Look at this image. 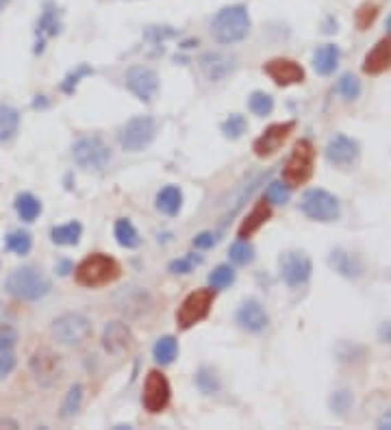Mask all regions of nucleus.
<instances>
[{
    "mask_svg": "<svg viewBox=\"0 0 391 430\" xmlns=\"http://www.w3.org/2000/svg\"><path fill=\"white\" fill-rule=\"evenodd\" d=\"M316 170V146L311 140H300L293 146L289 159L283 168V183L289 189L307 185Z\"/></svg>",
    "mask_w": 391,
    "mask_h": 430,
    "instance_id": "4",
    "label": "nucleus"
},
{
    "mask_svg": "<svg viewBox=\"0 0 391 430\" xmlns=\"http://www.w3.org/2000/svg\"><path fill=\"white\" fill-rule=\"evenodd\" d=\"M5 248L13 254H29L31 248H33V237L29 230H11L7 237H5Z\"/></svg>",
    "mask_w": 391,
    "mask_h": 430,
    "instance_id": "32",
    "label": "nucleus"
},
{
    "mask_svg": "<svg viewBox=\"0 0 391 430\" xmlns=\"http://www.w3.org/2000/svg\"><path fill=\"white\" fill-rule=\"evenodd\" d=\"M387 33H389V35H391V15H389V17H387Z\"/></svg>",
    "mask_w": 391,
    "mask_h": 430,
    "instance_id": "51",
    "label": "nucleus"
},
{
    "mask_svg": "<svg viewBox=\"0 0 391 430\" xmlns=\"http://www.w3.org/2000/svg\"><path fill=\"white\" fill-rule=\"evenodd\" d=\"M391 70V35L389 37H383L381 42H376V46L371 48L365 59H363V72L365 74H383Z\"/></svg>",
    "mask_w": 391,
    "mask_h": 430,
    "instance_id": "21",
    "label": "nucleus"
},
{
    "mask_svg": "<svg viewBox=\"0 0 391 430\" xmlns=\"http://www.w3.org/2000/svg\"><path fill=\"white\" fill-rule=\"evenodd\" d=\"M113 235H115V242L120 244L122 248H126V250H135L137 246L142 244L140 232H137V228L133 226V222L126 220V218H120V220L115 222Z\"/></svg>",
    "mask_w": 391,
    "mask_h": 430,
    "instance_id": "28",
    "label": "nucleus"
},
{
    "mask_svg": "<svg viewBox=\"0 0 391 430\" xmlns=\"http://www.w3.org/2000/svg\"><path fill=\"white\" fill-rule=\"evenodd\" d=\"M235 279H237V274H235V269L230 265H218L211 274H209V287H213L215 291L220 289H226L235 283Z\"/></svg>",
    "mask_w": 391,
    "mask_h": 430,
    "instance_id": "38",
    "label": "nucleus"
},
{
    "mask_svg": "<svg viewBox=\"0 0 391 430\" xmlns=\"http://www.w3.org/2000/svg\"><path fill=\"white\" fill-rule=\"evenodd\" d=\"M326 161L330 165H335V168H352L357 161H359V156H361V146L357 140H352V137L344 135V133H335L328 140L326 144Z\"/></svg>",
    "mask_w": 391,
    "mask_h": 430,
    "instance_id": "13",
    "label": "nucleus"
},
{
    "mask_svg": "<svg viewBox=\"0 0 391 430\" xmlns=\"http://www.w3.org/2000/svg\"><path fill=\"white\" fill-rule=\"evenodd\" d=\"M235 320H237V324L248 332H263L270 324L267 311L263 309V304L257 298H246L239 304Z\"/></svg>",
    "mask_w": 391,
    "mask_h": 430,
    "instance_id": "18",
    "label": "nucleus"
},
{
    "mask_svg": "<svg viewBox=\"0 0 391 430\" xmlns=\"http://www.w3.org/2000/svg\"><path fill=\"white\" fill-rule=\"evenodd\" d=\"M220 128H222L224 137H228V140H239V137H244V133L248 131V120L242 113H230L226 120L222 122Z\"/></svg>",
    "mask_w": 391,
    "mask_h": 430,
    "instance_id": "37",
    "label": "nucleus"
},
{
    "mask_svg": "<svg viewBox=\"0 0 391 430\" xmlns=\"http://www.w3.org/2000/svg\"><path fill=\"white\" fill-rule=\"evenodd\" d=\"M81 235H83L81 222H68L61 226H54L50 230V239L57 246H76L78 242H81Z\"/></svg>",
    "mask_w": 391,
    "mask_h": 430,
    "instance_id": "27",
    "label": "nucleus"
},
{
    "mask_svg": "<svg viewBox=\"0 0 391 430\" xmlns=\"http://www.w3.org/2000/svg\"><path fill=\"white\" fill-rule=\"evenodd\" d=\"M120 272L122 267L113 257H109L105 252H94L76 265L74 279L81 287L98 289V287L115 283L120 279Z\"/></svg>",
    "mask_w": 391,
    "mask_h": 430,
    "instance_id": "3",
    "label": "nucleus"
},
{
    "mask_svg": "<svg viewBox=\"0 0 391 430\" xmlns=\"http://www.w3.org/2000/svg\"><path fill=\"white\" fill-rule=\"evenodd\" d=\"M124 81L128 91L142 103H152L154 96L159 94V74L148 66H133L126 72Z\"/></svg>",
    "mask_w": 391,
    "mask_h": 430,
    "instance_id": "12",
    "label": "nucleus"
},
{
    "mask_svg": "<svg viewBox=\"0 0 391 430\" xmlns=\"http://www.w3.org/2000/svg\"><path fill=\"white\" fill-rule=\"evenodd\" d=\"M272 218V207H270V202H265V198L263 200H259L257 205L252 207V211L246 215L244 218V222L239 224V239H250L254 232H257L267 220Z\"/></svg>",
    "mask_w": 391,
    "mask_h": 430,
    "instance_id": "23",
    "label": "nucleus"
},
{
    "mask_svg": "<svg viewBox=\"0 0 391 430\" xmlns=\"http://www.w3.org/2000/svg\"><path fill=\"white\" fill-rule=\"evenodd\" d=\"M170 398H172V387H170V380L165 378V374L159 369H150L146 374L144 394H142L144 408L148 410V413L156 415L168 408Z\"/></svg>",
    "mask_w": 391,
    "mask_h": 430,
    "instance_id": "11",
    "label": "nucleus"
},
{
    "mask_svg": "<svg viewBox=\"0 0 391 430\" xmlns=\"http://www.w3.org/2000/svg\"><path fill=\"white\" fill-rule=\"evenodd\" d=\"M202 257L200 254H185V257H181V259H174L170 265H168V269L172 272V274H181V276H185V274H191L196 267L198 265H202Z\"/></svg>",
    "mask_w": 391,
    "mask_h": 430,
    "instance_id": "39",
    "label": "nucleus"
},
{
    "mask_svg": "<svg viewBox=\"0 0 391 430\" xmlns=\"http://www.w3.org/2000/svg\"><path fill=\"white\" fill-rule=\"evenodd\" d=\"M335 91L344 98V101H357L361 96V81L352 72H346L339 76Z\"/></svg>",
    "mask_w": 391,
    "mask_h": 430,
    "instance_id": "34",
    "label": "nucleus"
},
{
    "mask_svg": "<svg viewBox=\"0 0 391 430\" xmlns=\"http://www.w3.org/2000/svg\"><path fill=\"white\" fill-rule=\"evenodd\" d=\"M0 426H13V428H17V424H15V422H9V420H3V422H0Z\"/></svg>",
    "mask_w": 391,
    "mask_h": 430,
    "instance_id": "50",
    "label": "nucleus"
},
{
    "mask_svg": "<svg viewBox=\"0 0 391 430\" xmlns=\"http://www.w3.org/2000/svg\"><path fill=\"white\" fill-rule=\"evenodd\" d=\"M133 343L131 328L124 322H109L103 330V346L109 355H122Z\"/></svg>",
    "mask_w": 391,
    "mask_h": 430,
    "instance_id": "20",
    "label": "nucleus"
},
{
    "mask_svg": "<svg viewBox=\"0 0 391 430\" xmlns=\"http://www.w3.org/2000/svg\"><path fill=\"white\" fill-rule=\"evenodd\" d=\"M183 207V191L176 185H168L163 187L159 193H156V209H159L163 215H176Z\"/></svg>",
    "mask_w": 391,
    "mask_h": 430,
    "instance_id": "26",
    "label": "nucleus"
},
{
    "mask_svg": "<svg viewBox=\"0 0 391 430\" xmlns=\"http://www.w3.org/2000/svg\"><path fill=\"white\" fill-rule=\"evenodd\" d=\"M215 242H218V237H215V232L211 230H205V232H198L193 237V248H198V250H209L215 246Z\"/></svg>",
    "mask_w": 391,
    "mask_h": 430,
    "instance_id": "46",
    "label": "nucleus"
},
{
    "mask_svg": "<svg viewBox=\"0 0 391 430\" xmlns=\"http://www.w3.org/2000/svg\"><path fill=\"white\" fill-rule=\"evenodd\" d=\"M339 59H341V50L337 44H322L313 52V68H316L320 76H330L337 70Z\"/></svg>",
    "mask_w": 391,
    "mask_h": 430,
    "instance_id": "24",
    "label": "nucleus"
},
{
    "mask_svg": "<svg viewBox=\"0 0 391 430\" xmlns=\"http://www.w3.org/2000/svg\"><path fill=\"white\" fill-rule=\"evenodd\" d=\"M378 337H381V341L391 343V322L381 324V328H378Z\"/></svg>",
    "mask_w": 391,
    "mask_h": 430,
    "instance_id": "48",
    "label": "nucleus"
},
{
    "mask_svg": "<svg viewBox=\"0 0 391 430\" xmlns=\"http://www.w3.org/2000/svg\"><path fill=\"white\" fill-rule=\"evenodd\" d=\"M17 126H20V113H17V109L0 103V144L9 142L11 137L17 133Z\"/></svg>",
    "mask_w": 391,
    "mask_h": 430,
    "instance_id": "31",
    "label": "nucleus"
},
{
    "mask_svg": "<svg viewBox=\"0 0 391 430\" xmlns=\"http://www.w3.org/2000/svg\"><path fill=\"white\" fill-rule=\"evenodd\" d=\"M50 287H52L50 279L35 265H22V267L13 269L5 281V289L9 296H13L15 300H22V302L42 300L50 291Z\"/></svg>",
    "mask_w": 391,
    "mask_h": 430,
    "instance_id": "2",
    "label": "nucleus"
},
{
    "mask_svg": "<svg viewBox=\"0 0 391 430\" xmlns=\"http://www.w3.org/2000/svg\"><path fill=\"white\" fill-rule=\"evenodd\" d=\"M300 211L313 222H335L339 220V200L326 189H309L302 193L300 200Z\"/></svg>",
    "mask_w": 391,
    "mask_h": 430,
    "instance_id": "7",
    "label": "nucleus"
},
{
    "mask_svg": "<svg viewBox=\"0 0 391 430\" xmlns=\"http://www.w3.org/2000/svg\"><path fill=\"white\" fill-rule=\"evenodd\" d=\"M313 272V263L304 252L298 250H287L279 257V274L287 287H302L309 283Z\"/></svg>",
    "mask_w": 391,
    "mask_h": 430,
    "instance_id": "10",
    "label": "nucleus"
},
{
    "mask_svg": "<svg viewBox=\"0 0 391 430\" xmlns=\"http://www.w3.org/2000/svg\"><path fill=\"white\" fill-rule=\"evenodd\" d=\"M248 109L250 113L259 115V117H265L274 111V98L265 91H252L248 96Z\"/></svg>",
    "mask_w": 391,
    "mask_h": 430,
    "instance_id": "36",
    "label": "nucleus"
},
{
    "mask_svg": "<svg viewBox=\"0 0 391 430\" xmlns=\"http://www.w3.org/2000/svg\"><path fill=\"white\" fill-rule=\"evenodd\" d=\"M228 259L235 265H250L254 261V246L248 239H237L228 248Z\"/></svg>",
    "mask_w": 391,
    "mask_h": 430,
    "instance_id": "33",
    "label": "nucleus"
},
{
    "mask_svg": "<svg viewBox=\"0 0 391 430\" xmlns=\"http://www.w3.org/2000/svg\"><path fill=\"white\" fill-rule=\"evenodd\" d=\"M70 267H72V265H70L68 261H64L61 265H59V274H68V272H70Z\"/></svg>",
    "mask_w": 391,
    "mask_h": 430,
    "instance_id": "49",
    "label": "nucleus"
},
{
    "mask_svg": "<svg viewBox=\"0 0 391 430\" xmlns=\"http://www.w3.org/2000/svg\"><path fill=\"white\" fill-rule=\"evenodd\" d=\"M174 35H176V31H172L170 27H148V31H146V39H150L152 44H159V42H163V39L174 37Z\"/></svg>",
    "mask_w": 391,
    "mask_h": 430,
    "instance_id": "45",
    "label": "nucleus"
},
{
    "mask_svg": "<svg viewBox=\"0 0 391 430\" xmlns=\"http://www.w3.org/2000/svg\"><path fill=\"white\" fill-rule=\"evenodd\" d=\"M198 68L205 74L207 81L211 83H220L224 78H228L230 74H235L237 70V59L226 52H218V50H209L198 59Z\"/></svg>",
    "mask_w": 391,
    "mask_h": 430,
    "instance_id": "15",
    "label": "nucleus"
},
{
    "mask_svg": "<svg viewBox=\"0 0 391 430\" xmlns=\"http://www.w3.org/2000/svg\"><path fill=\"white\" fill-rule=\"evenodd\" d=\"M156 135V124L150 115H135L120 131V146L126 152H142L148 148Z\"/></svg>",
    "mask_w": 391,
    "mask_h": 430,
    "instance_id": "9",
    "label": "nucleus"
},
{
    "mask_svg": "<svg viewBox=\"0 0 391 430\" xmlns=\"http://www.w3.org/2000/svg\"><path fill=\"white\" fill-rule=\"evenodd\" d=\"M50 335L61 346H81L91 337V322L81 313H64L52 320Z\"/></svg>",
    "mask_w": 391,
    "mask_h": 430,
    "instance_id": "5",
    "label": "nucleus"
},
{
    "mask_svg": "<svg viewBox=\"0 0 391 430\" xmlns=\"http://www.w3.org/2000/svg\"><path fill=\"white\" fill-rule=\"evenodd\" d=\"M13 207H15L17 218L22 220V222H27V224L35 222V220L39 218V213H42V202H39V200L35 198V195L29 193V191L17 193V195H15Z\"/></svg>",
    "mask_w": 391,
    "mask_h": 430,
    "instance_id": "25",
    "label": "nucleus"
},
{
    "mask_svg": "<svg viewBox=\"0 0 391 430\" xmlns=\"http://www.w3.org/2000/svg\"><path fill=\"white\" fill-rule=\"evenodd\" d=\"M213 300H215L213 287H202V289L191 291L189 296L181 302L179 311H176V324H179V328L189 330L191 326L202 322L211 313Z\"/></svg>",
    "mask_w": 391,
    "mask_h": 430,
    "instance_id": "6",
    "label": "nucleus"
},
{
    "mask_svg": "<svg viewBox=\"0 0 391 430\" xmlns=\"http://www.w3.org/2000/svg\"><path fill=\"white\" fill-rule=\"evenodd\" d=\"M328 263H330L332 269L339 274V276L350 279V281H357L361 274H363V263H361V259L357 257V254H352V252H348V250H344V248L332 250L330 257H328Z\"/></svg>",
    "mask_w": 391,
    "mask_h": 430,
    "instance_id": "22",
    "label": "nucleus"
},
{
    "mask_svg": "<svg viewBox=\"0 0 391 430\" xmlns=\"http://www.w3.org/2000/svg\"><path fill=\"white\" fill-rule=\"evenodd\" d=\"M7 3H9V0H0V9H5V7H7Z\"/></svg>",
    "mask_w": 391,
    "mask_h": 430,
    "instance_id": "52",
    "label": "nucleus"
},
{
    "mask_svg": "<svg viewBox=\"0 0 391 430\" xmlns=\"http://www.w3.org/2000/svg\"><path fill=\"white\" fill-rule=\"evenodd\" d=\"M61 33V13H59L57 5L54 3H46L44 5V11L37 20V46H35V52H44V44L48 37H54Z\"/></svg>",
    "mask_w": 391,
    "mask_h": 430,
    "instance_id": "19",
    "label": "nucleus"
},
{
    "mask_svg": "<svg viewBox=\"0 0 391 430\" xmlns=\"http://www.w3.org/2000/svg\"><path fill=\"white\" fill-rule=\"evenodd\" d=\"M376 15H378V7H376V5H369V3L361 5L359 11H357V27H359L361 31H365V29L376 20Z\"/></svg>",
    "mask_w": 391,
    "mask_h": 430,
    "instance_id": "43",
    "label": "nucleus"
},
{
    "mask_svg": "<svg viewBox=\"0 0 391 430\" xmlns=\"http://www.w3.org/2000/svg\"><path fill=\"white\" fill-rule=\"evenodd\" d=\"M263 72L272 78L279 87H289V85H300L304 83V68L296 64L293 59H272L263 66Z\"/></svg>",
    "mask_w": 391,
    "mask_h": 430,
    "instance_id": "16",
    "label": "nucleus"
},
{
    "mask_svg": "<svg viewBox=\"0 0 391 430\" xmlns=\"http://www.w3.org/2000/svg\"><path fill=\"white\" fill-rule=\"evenodd\" d=\"M72 159L78 168L83 170H103L109 159H111V148L101 140V137H81L74 146H72Z\"/></svg>",
    "mask_w": 391,
    "mask_h": 430,
    "instance_id": "8",
    "label": "nucleus"
},
{
    "mask_svg": "<svg viewBox=\"0 0 391 430\" xmlns=\"http://www.w3.org/2000/svg\"><path fill=\"white\" fill-rule=\"evenodd\" d=\"M94 74V70L87 66V64H78L66 78H64V83H61V91L64 94H74V89H76V85L81 83V78L83 76H91Z\"/></svg>",
    "mask_w": 391,
    "mask_h": 430,
    "instance_id": "40",
    "label": "nucleus"
},
{
    "mask_svg": "<svg viewBox=\"0 0 391 430\" xmlns=\"http://www.w3.org/2000/svg\"><path fill=\"white\" fill-rule=\"evenodd\" d=\"M196 387L200 389V394L205 396H213L220 391V378L215 376V371L211 367H200L198 371H196Z\"/></svg>",
    "mask_w": 391,
    "mask_h": 430,
    "instance_id": "35",
    "label": "nucleus"
},
{
    "mask_svg": "<svg viewBox=\"0 0 391 430\" xmlns=\"http://www.w3.org/2000/svg\"><path fill=\"white\" fill-rule=\"evenodd\" d=\"M352 402H355V398H352V394H350L348 389H339V391H335V394H332L330 400H328L330 408L335 410L337 415H346L348 410L352 408Z\"/></svg>",
    "mask_w": 391,
    "mask_h": 430,
    "instance_id": "42",
    "label": "nucleus"
},
{
    "mask_svg": "<svg viewBox=\"0 0 391 430\" xmlns=\"http://www.w3.org/2000/svg\"><path fill=\"white\" fill-rule=\"evenodd\" d=\"M293 128H296V122H279V124L267 126L252 144L254 154H257L259 159H267V156L276 154L281 146L287 142V137L293 133Z\"/></svg>",
    "mask_w": 391,
    "mask_h": 430,
    "instance_id": "14",
    "label": "nucleus"
},
{
    "mask_svg": "<svg viewBox=\"0 0 391 430\" xmlns=\"http://www.w3.org/2000/svg\"><path fill=\"white\" fill-rule=\"evenodd\" d=\"M176 355H179V341H176L172 335H165V337H159L152 348V357L159 365H170L174 363Z\"/></svg>",
    "mask_w": 391,
    "mask_h": 430,
    "instance_id": "30",
    "label": "nucleus"
},
{
    "mask_svg": "<svg viewBox=\"0 0 391 430\" xmlns=\"http://www.w3.org/2000/svg\"><path fill=\"white\" fill-rule=\"evenodd\" d=\"M17 341V332L11 326H5L0 330V350H11Z\"/></svg>",
    "mask_w": 391,
    "mask_h": 430,
    "instance_id": "47",
    "label": "nucleus"
},
{
    "mask_svg": "<svg viewBox=\"0 0 391 430\" xmlns=\"http://www.w3.org/2000/svg\"><path fill=\"white\" fill-rule=\"evenodd\" d=\"M250 31V13L246 5H226L211 20V35L218 44L230 46L246 39Z\"/></svg>",
    "mask_w": 391,
    "mask_h": 430,
    "instance_id": "1",
    "label": "nucleus"
},
{
    "mask_svg": "<svg viewBox=\"0 0 391 430\" xmlns=\"http://www.w3.org/2000/svg\"><path fill=\"white\" fill-rule=\"evenodd\" d=\"M17 365V359L11 350H0V380H5L11 371L15 369Z\"/></svg>",
    "mask_w": 391,
    "mask_h": 430,
    "instance_id": "44",
    "label": "nucleus"
},
{
    "mask_svg": "<svg viewBox=\"0 0 391 430\" xmlns=\"http://www.w3.org/2000/svg\"><path fill=\"white\" fill-rule=\"evenodd\" d=\"M289 195H291V189L283 183V181H274L267 185V191H265V200L270 205H287L289 202Z\"/></svg>",
    "mask_w": 391,
    "mask_h": 430,
    "instance_id": "41",
    "label": "nucleus"
},
{
    "mask_svg": "<svg viewBox=\"0 0 391 430\" xmlns=\"http://www.w3.org/2000/svg\"><path fill=\"white\" fill-rule=\"evenodd\" d=\"M31 371L39 385L50 387L59 380L61 374V361L50 350H39L31 357Z\"/></svg>",
    "mask_w": 391,
    "mask_h": 430,
    "instance_id": "17",
    "label": "nucleus"
},
{
    "mask_svg": "<svg viewBox=\"0 0 391 430\" xmlns=\"http://www.w3.org/2000/svg\"><path fill=\"white\" fill-rule=\"evenodd\" d=\"M83 398H85V387L83 385H72L68 389L64 402H61V408H59V417H61V420L74 417L78 410H81Z\"/></svg>",
    "mask_w": 391,
    "mask_h": 430,
    "instance_id": "29",
    "label": "nucleus"
}]
</instances>
